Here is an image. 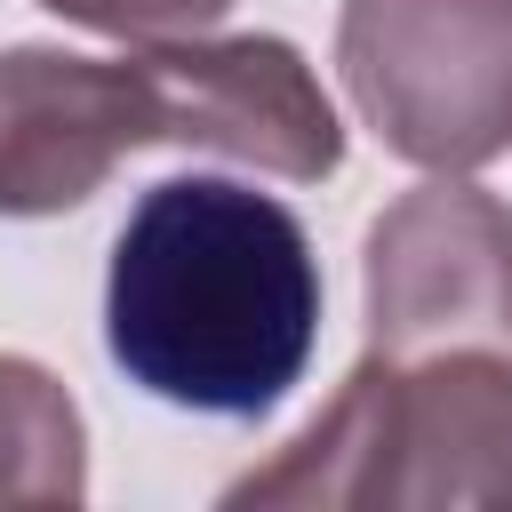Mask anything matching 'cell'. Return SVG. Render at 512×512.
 Returning <instances> with one entry per match:
<instances>
[{"label": "cell", "instance_id": "7a4b0ae2", "mask_svg": "<svg viewBox=\"0 0 512 512\" xmlns=\"http://www.w3.org/2000/svg\"><path fill=\"white\" fill-rule=\"evenodd\" d=\"M224 504H512V352H360L336 400Z\"/></svg>", "mask_w": 512, "mask_h": 512}, {"label": "cell", "instance_id": "277c9868", "mask_svg": "<svg viewBox=\"0 0 512 512\" xmlns=\"http://www.w3.org/2000/svg\"><path fill=\"white\" fill-rule=\"evenodd\" d=\"M368 352H512V208L472 176H424L360 248Z\"/></svg>", "mask_w": 512, "mask_h": 512}, {"label": "cell", "instance_id": "5b68a950", "mask_svg": "<svg viewBox=\"0 0 512 512\" xmlns=\"http://www.w3.org/2000/svg\"><path fill=\"white\" fill-rule=\"evenodd\" d=\"M152 144H168V96L144 40L120 56L0 48V216H64Z\"/></svg>", "mask_w": 512, "mask_h": 512}, {"label": "cell", "instance_id": "52a82bcc", "mask_svg": "<svg viewBox=\"0 0 512 512\" xmlns=\"http://www.w3.org/2000/svg\"><path fill=\"white\" fill-rule=\"evenodd\" d=\"M88 424L80 400L24 352H0V504H80Z\"/></svg>", "mask_w": 512, "mask_h": 512}, {"label": "cell", "instance_id": "6da1fadb", "mask_svg": "<svg viewBox=\"0 0 512 512\" xmlns=\"http://www.w3.org/2000/svg\"><path fill=\"white\" fill-rule=\"evenodd\" d=\"M320 296L288 200L232 176H160L112 240L104 352L168 408L264 416L312 368Z\"/></svg>", "mask_w": 512, "mask_h": 512}, {"label": "cell", "instance_id": "3957f363", "mask_svg": "<svg viewBox=\"0 0 512 512\" xmlns=\"http://www.w3.org/2000/svg\"><path fill=\"white\" fill-rule=\"evenodd\" d=\"M336 72L408 168L472 176L512 144V0H344Z\"/></svg>", "mask_w": 512, "mask_h": 512}, {"label": "cell", "instance_id": "8992f818", "mask_svg": "<svg viewBox=\"0 0 512 512\" xmlns=\"http://www.w3.org/2000/svg\"><path fill=\"white\" fill-rule=\"evenodd\" d=\"M144 56L168 96V144L264 168L280 184H320L344 168V120L296 40L168 32V40H144Z\"/></svg>", "mask_w": 512, "mask_h": 512}, {"label": "cell", "instance_id": "ba28073f", "mask_svg": "<svg viewBox=\"0 0 512 512\" xmlns=\"http://www.w3.org/2000/svg\"><path fill=\"white\" fill-rule=\"evenodd\" d=\"M40 8L104 40H168V32H208L232 0H40Z\"/></svg>", "mask_w": 512, "mask_h": 512}]
</instances>
